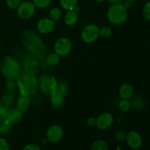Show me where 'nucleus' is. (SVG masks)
<instances>
[{"instance_id": "nucleus-1", "label": "nucleus", "mask_w": 150, "mask_h": 150, "mask_svg": "<svg viewBox=\"0 0 150 150\" xmlns=\"http://www.w3.org/2000/svg\"><path fill=\"white\" fill-rule=\"evenodd\" d=\"M21 42L25 48L29 50L33 56L43 58L46 54L47 49L40 38L35 32L25 30L21 33Z\"/></svg>"}, {"instance_id": "nucleus-2", "label": "nucleus", "mask_w": 150, "mask_h": 150, "mask_svg": "<svg viewBox=\"0 0 150 150\" xmlns=\"http://www.w3.org/2000/svg\"><path fill=\"white\" fill-rule=\"evenodd\" d=\"M16 82L17 88L21 95L31 97L39 89L36 76L25 73L24 71L21 72L16 78Z\"/></svg>"}, {"instance_id": "nucleus-3", "label": "nucleus", "mask_w": 150, "mask_h": 150, "mask_svg": "<svg viewBox=\"0 0 150 150\" xmlns=\"http://www.w3.org/2000/svg\"><path fill=\"white\" fill-rule=\"evenodd\" d=\"M0 70L7 79H14L18 76L21 70L19 62L11 56H6L0 63Z\"/></svg>"}, {"instance_id": "nucleus-4", "label": "nucleus", "mask_w": 150, "mask_h": 150, "mask_svg": "<svg viewBox=\"0 0 150 150\" xmlns=\"http://www.w3.org/2000/svg\"><path fill=\"white\" fill-rule=\"evenodd\" d=\"M127 9L122 3L112 4L107 11V18L114 25H121L127 18Z\"/></svg>"}, {"instance_id": "nucleus-5", "label": "nucleus", "mask_w": 150, "mask_h": 150, "mask_svg": "<svg viewBox=\"0 0 150 150\" xmlns=\"http://www.w3.org/2000/svg\"><path fill=\"white\" fill-rule=\"evenodd\" d=\"M38 88L43 95L51 96L55 92L57 80L53 75L42 73L38 79Z\"/></svg>"}, {"instance_id": "nucleus-6", "label": "nucleus", "mask_w": 150, "mask_h": 150, "mask_svg": "<svg viewBox=\"0 0 150 150\" xmlns=\"http://www.w3.org/2000/svg\"><path fill=\"white\" fill-rule=\"evenodd\" d=\"M100 37V28L95 24H88L83 28L81 33V40L86 43H92Z\"/></svg>"}, {"instance_id": "nucleus-7", "label": "nucleus", "mask_w": 150, "mask_h": 150, "mask_svg": "<svg viewBox=\"0 0 150 150\" xmlns=\"http://www.w3.org/2000/svg\"><path fill=\"white\" fill-rule=\"evenodd\" d=\"M73 45L70 40L67 38H61L56 41L54 44V51L60 57H66L72 51Z\"/></svg>"}, {"instance_id": "nucleus-8", "label": "nucleus", "mask_w": 150, "mask_h": 150, "mask_svg": "<svg viewBox=\"0 0 150 150\" xmlns=\"http://www.w3.org/2000/svg\"><path fill=\"white\" fill-rule=\"evenodd\" d=\"M36 7L32 1H23L20 4L17 8V14L21 19H29L35 15Z\"/></svg>"}, {"instance_id": "nucleus-9", "label": "nucleus", "mask_w": 150, "mask_h": 150, "mask_svg": "<svg viewBox=\"0 0 150 150\" xmlns=\"http://www.w3.org/2000/svg\"><path fill=\"white\" fill-rule=\"evenodd\" d=\"M64 130L59 125H53L50 126L46 131L47 140L51 143H57L62 139Z\"/></svg>"}, {"instance_id": "nucleus-10", "label": "nucleus", "mask_w": 150, "mask_h": 150, "mask_svg": "<svg viewBox=\"0 0 150 150\" xmlns=\"http://www.w3.org/2000/svg\"><path fill=\"white\" fill-rule=\"evenodd\" d=\"M23 71L36 76L40 70V64L34 57H26L23 61Z\"/></svg>"}, {"instance_id": "nucleus-11", "label": "nucleus", "mask_w": 150, "mask_h": 150, "mask_svg": "<svg viewBox=\"0 0 150 150\" xmlns=\"http://www.w3.org/2000/svg\"><path fill=\"white\" fill-rule=\"evenodd\" d=\"M114 117L108 112L103 113L96 118V127L100 130H106L112 125L114 122Z\"/></svg>"}, {"instance_id": "nucleus-12", "label": "nucleus", "mask_w": 150, "mask_h": 150, "mask_svg": "<svg viewBox=\"0 0 150 150\" xmlns=\"http://www.w3.org/2000/svg\"><path fill=\"white\" fill-rule=\"evenodd\" d=\"M127 146L133 149H138L142 146L143 139L142 136L136 131H130L127 134L125 140Z\"/></svg>"}, {"instance_id": "nucleus-13", "label": "nucleus", "mask_w": 150, "mask_h": 150, "mask_svg": "<svg viewBox=\"0 0 150 150\" xmlns=\"http://www.w3.org/2000/svg\"><path fill=\"white\" fill-rule=\"evenodd\" d=\"M55 28V23L50 18H43L37 23V29L41 34H50Z\"/></svg>"}, {"instance_id": "nucleus-14", "label": "nucleus", "mask_w": 150, "mask_h": 150, "mask_svg": "<svg viewBox=\"0 0 150 150\" xmlns=\"http://www.w3.org/2000/svg\"><path fill=\"white\" fill-rule=\"evenodd\" d=\"M134 89L133 86L130 83H124L122 85L119 90V95L122 99L130 100L133 98Z\"/></svg>"}, {"instance_id": "nucleus-15", "label": "nucleus", "mask_w": 150, "mask_h": 150, "mask_svg": "<svg viewBox=\"0 0 150 150\" xmlns=\"http://www.w3.org/2000/svg\"><path fill=\"white\" fill-rule=\"evenodd\" d=\"M31 105L30 97L20 94L17 99V108L24 112L29 108Z\"/></svg>"}, {"instance_id": "nucleus-16", "label": "nucleus", "mask_w": 150, "mask_h": 150, "mask_svg": "<svg viewBox=\"0 0 150 150\" xmlns=\"http://www.w3.org/2000/svg\"><path fill=\"white\" fill-rule=\"evenodd\" d=\"M23 111L19 110L18 108H13L10 110V112L9 115L7 116V119L11 125L16 124L21 122V120L23 118Z\"/></svg>"}, {"instance_id": "nucleus-17", "label": "nucleus", "mask_w": 150, "mask_h": 150, "mask_svg": "<svg viewBox=\"0 0 150 150\" xmlns=\"http://www.w3.org/2000/svg\"><path fill=\"white\" fill-rule=\"evenodd\" d=\"M50 98H51V105L54 109L59 110L64 106L65 98L57 93H54L50 96Z\"/></svg>"}, {"instance_id": "nucleus-18", "label": "nucleus", "mask_w": 150, "mask_h": 150, "mask_svg": "<svg viewBox=\"0 0 150 150\" xmlns=\"http://www.w3.org/2000/svg\"><path fill=\"white\" fill-rule=\"evenodd\" d=\"M79 16L75 10H70L66 13L64 16V22L67 26H74L78 22Z\"/></svg>"}, {"instance_id": "nucleus-19", "label": "nucleus", "mask_w": 150, "mask_h": 150, "mask_svg": "<svg viewBox=\"0 0 150 150\" xmlns=\"http://www.w3.org/2000/svg\"><path fill=\"white\" fill-rule=\"evenodd\" d=\"M54 93L62 95L64 98H66L69 93V86L65 81H57V88Z\"/></svg>"}, {"instance_id": "nucleus-20", "label": "nucleus", "mask_w": 150, "mask_h": 150, "mask_svg": "<svg viewBox=\"0 0 150 150\" xmlns=\"http://www.w3.org/2000/svg\"><path fill=\"white\" fill-rule=\"evenodd\" d=\"M11 124L6 117H0V136H4L10 132Z\"/></svg>"}, {"instance_id": "nucleus-21", "label": "nucleus", "mask_w": 150, "mask_h": 150, "mask_svg": "<svg viewBox=\"0 0 150 150\" xmlns=\"http://www.w3.org/2000/svg\"><path fill=\"white\" fill-rule=\"evenodd\" d=\"M60 5L64 10H75L78 4V0H59Z\"/></svg>"}, {"instance_id": "nucleus-22", "label": "nucleus", "mask_w": 150, "mask_h": 150, "mask_svg": "<svg viewBox=\"0 0 150 150\" xmlns=\"http://www.w3.org/2000/svg\"><path fill=\"white\" fill-rule=\"evenodd\" d=\"M45 62H46V64L50 67H55L59 63L60 57L55 52L51 53L47 56Z\"/></svg>"}, {"instance_id": "nucleus-23", "label": "nucleus", "mask_w": 150, "mask_h": 150, "mask_svg": "<svg viewBox=\"0 0 150 150\" xmlns=\"http://www.w3.org/2000/svg\"><path fill=\"white\" fill-rule=\"evenodd\" d=\"M90 150H108V146L105 141L98 139L92 144Z\"/></svg>"}, {"instance_id": "nucleus-24", "label": "nucleus", "mask_w": 150, "mask_h": 150, "mask_svg": "<svg viewBox=\"0 0 150 150\" xmlns=\"http://www.w3.org/2000/svg\"><path fill=\"white\" fill-rule=\"evenodd\" d=\"M14 95H13V92L11 91L7 90V92H4L2 95V104L6 106H10L12 105V103L14 101Z\"/></svg>"}, {"instance_id": "nucleus-25", "label": "nucleus", "mask_w": 150, "mask_h": 150, "mask_svg": "<svg viewBox=\"0 0 150 150\" xmlns=\"http://www.w3.org/2000/svg\"><path fill=\"white\" fill-rule=\"evenodd\" d=\"M130 103H131V106L133 108L137 110H140L142 108H143L145 105L144 100L143 98L139 96L132 98V100L130 102Z\"/></svg>"}, {"instance_id": "nucleus-26", "label": "nucleus", "mask_w": 150, "mask_h": 150, "mask_svg": "<svg viewBox=\"0 0 150 150\" xmlns=\"http://www.w3.org/2000/svg\"><path fill=\"white\" fill-rule=\"evenodd\" d=\"M62 16V13L59 7H53L49 12V18L54 21L59 20Z\"/></svg>"}, {"instance_id": "nucleus-27", "label": "nucleus", "mask_w": 150, "mask_h": 150, "mask_svg": "<svg viewBox=\"0 0 150 150\" xmlns=\"http://www.w3.org/2000/svg\"><path fill=\"white\" fill-rule=\"evenodd\" d=\"M119 108L123 112H127L130 110V108H132L131 103H130V101H129V100H125V99H122L119 102L118 104Z\"/></svg>"}, {"instance_id": "nucleus-28", "label": "nucleus", "mask_w": 150, "mask_h": 150, "mask_svg": "<svg viewBox=\"0 0 150 150\" xmlns=\"http://www.w3.org/2000/svg\"><path fill=\"white\" fill-rule=\"evenodd\" d=\"M51 0H32V2L36 7L40 9H43L48 7L51 4Z\"/></svg>"}, {"instance_id": "nucleus-29", "label": "nucleus", "mask_w": 150, "mask_h": 150, "mask_svg": "<svg viewBox=\"0 0 150 150\" xmlns=\"http://www.w3.org/2000/svg\"><path fill=\"white\" fill-rule=\"evenodd\" d=\"M112 35V30L108 26H103L100 28V36L103 38H109Z\"/></svg>"}, {"instance_id": "nucleus-30", "label": "nucleus", "mask_w": 150, "mask_h": 150, "mask_svg": "<svg viewBox=\"0 0 150 150\" xmlns=\"http://www.w3.org/2000/svg\"><path fill=\"white\" fill-rule=\"evenodd\" d=\"M142 15L145 20L150 21V1L145 4L142 10Z\"/></svg>"}, {"instance_id": "nucleus-31", "label": "nucleus", "mask_w": 150, "mask_h": 150, "mask_svg": "<svg viewBox=\"0 0 150 150\" xmlns=\"http://www.w3.org/2000/svg\"><path fill=\"white\" fill-rule=\"evenodd\" d=\"M21 0H6L7 7L11 10H16L21 4Z\"/></svg>"}, {"instance_id": "nucleus-32", "label": "nucleus", "mask_w": 150, "mask_h": 150, "mask_svg": "<svg viewBox=\"0 0 150 150\" xmlns=\"http://www.w3.org/2000/svg\"><path fill=\"white\" fill-rule=\"evenodd\" d=\"M114 137H115L116 140L118 141V142H125L126 137H127V133H126L125 132L120 130V131L117 132V133H115Z\"/></svg>"}, {"instance_id": "nucleus-33", "label": "nucleus", "mask_w": 150, "mask_h": 150, "mask_svg": "<svg viewBox=\"0 0 150 150\" xmlns=\"http://www.w3.org/2000/svg\"><path fill=\"white\" fill-rule=\"evenodd\" d=\"M6 85H7V88L9 91H14L16 89V88L17 87L16 86V82L15 81L14 79H7V83H6Z\"/></svg>"}, {"instance_id": "nucleus-34", "label": "nucleus", "mask_w": 150, "mask_h": 150, "mask_svg": "<svg viewBox=\"0 0 150 150\" xmlns=\"http://www.w3.org/2000/svg\"><path fill=\"white\" fill-rule=\"evenodd\" d=\"M10 110H11V108H9V106H6V105H3L1 110H0V117H6L7 118V116L10 114Z\"/></svg>"}, {"instance_id": "nucleus-35", "label": "nucleus", "mask_w": 150, "mask_h": 150, "mask_svg": "<svg viewBox=\"0 0 150 150\" xmlns=\"http://www.w3.org/2000/svg\"><path fill=\"white\" fill-rule=\"evenodd\" d=\"M0 150H10L8 142L4 138L0 137Z\"/></svg>"}, {"instance_id": "nucleus-36", "label": "nucleus", "mask_w": 150, "mask_h": 150, "mask_svg": "<svg viewBox=\"0 0 150 150\" xmlns=\"http://www.w3.org/2000/svg\"><path fill=\"white\" fill-rule=\"evenodd\" d=\"M23 150H41V149L38 145L34 144H29L26 145L23 148Z\"/></svg>"}, {"instance_id": "nucleus-37", "label": "nucleus", "mask_w": 150, "mask_h": 150, "mask_svg": "<svg viewBox=\"0 0 150 150\" xmlns=\"http://www.w3.org/2000/svg\"><path fill=\"white\" fill-rule=\"evenodd\" d=\"M86 123L90 127H92V126L96 125V119L93 118V117H89V119L86 121Z\"/></svg>"}, {"instance_id": "nucleus-38", "label": "nucleus", "mask_w": 150, "mask_h": 150, "mask_svg": "<svg viewBox=\"0 0 150 150\" xmlns=\"http://www.w3.org/2000/svg\"><path fill=\"white\" fill-rule=\"evenodd\" d=\"M110 3H111L112 4H120V3L122 2V0H108Z\"/></svg>"}, {"instance_id": "nucleus-39", "label": "nucleus", "mask_w": 150, "mask_h": 150, "mask_svg": "<svg viewBox=\"0 0 150 150\" xmlns=\"http://www.w3.org/2000/svg\"><path fill=\"white\" fill-rule=\"evenodd\" d=\"M130 5H131V3L128 2V1H126L125 4H124V6L126 7V9H128L129 7H130Z\"/></svg>"}, {"instance_id": "nucleus-40", "label": "nucleus", "mask_w": 150, "mask_h": 150, "mask_svg": "<svg viewBox=\"0 0 150 150\" xmlns=\"http://www.w3.org/2000/svg\"><path fill=\"white\" fill-rule=\"evenodd\" d=\"M136 1V0H127V1H128V2H130V3H133V2H135Z\"/></svg>"}, {"instance_id": "nucleus-41", "label": "nucleus", "mask_w": 150, "mask_h": 150, "mask_svg": "<svg viewBox=\"0 0 150 150\" xmlns=\"http://www.w3.org/2000/svg\"><path fill=\"white\" fill-rule=\"evenodd\" d=\"M95 1H97V2H103V1H104L105 0H95Z\"/></svg>"}, {"instance_id": "nucleus-42", "label": "nucleus", "mask_w": 150, "mask_h": 150, "mask_svg": "<svg viewBox=\"0 0 150 150\" xmlns=\"http://www.w3.org/2000/svg\"><path fill=\"white\" fill-rule=\"evenodd\" d=\"M3 106V104H2V103H1L0 102V110H1V107Z\"/></svg>"}]
</instances>
